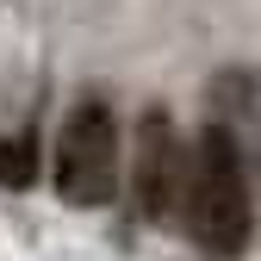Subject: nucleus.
<instances>
[{
	"mask_svg": "<svg viewBox=\"0 0 261 261\" xmlns=\"http://www.w3.org/2000/svg\"><path fill=\"white\" fill-rule=\"evenodd\" d=\"M187 174H193V149H180L174 118L143 112V124H137V205L149 224L187 218Z\"/></svg>",
	"mask_w": 261,
	"mask_h": 261,
	"instance_id": "3",
	"label": "nucleus"
},
{
	"mask_svg": "<svg viewBox=\"0 0 261 261\" xmlns=\"http://www.w3.org/2000/svg\"><path fill=\"white\" fill-rule=\"evenodd\" d=\"M56 193L93 212L118 193V118L106 100H81L56 130Z\"/></svg>",
	"mask_w": 261,
	"mask_h": 261,
	"instance_id": "2",
	"label": "nucleus"
},
{
	"mask_svg": "<svg viewBox=\"0 0 261 261\" xmlns=\"http://www.w3.org/2000/svg\"><path fill=\"white\" fill-rule=\"evenodd\" d=\"M38 180V149L25 137H0V187H31Z\"/></svg>",
	"mask_w": 261,
	"mask_h": 261,
	"instance_id": "4",
	"label": "nucleus"
},
{
	"mask_svg": "<svg viewBox=\"0 0 261 261\" xmlns=\"http://www.w3.org/2000/svg\"><path fill=\"white\" fill-rule=\"evenodd\" d=\"M249 180H243V155H237V137L224 124H205L199 130V149H193V174H187V230L199 237V249L212 255H243L249 243Z\"/></svg>",
	"mask_w": 261,
	"mask_h": 261,
	"instance_id": "1",
	"label": "nucleus"
}]
</instances>
